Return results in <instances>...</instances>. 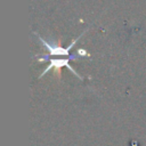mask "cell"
I'll list each match as a JSON object with an SVG mask.
<instances>
[{"label": "cell", "instance_id": "obj_3", "mask_svg": "<svg viewBox=\"0 0 146 146\" xmlns=\"http://www.w3.org/2000/svg\"><path fill=\"white\" fill-rule=\"evenodd\" d=\"M78 54H79V56H82V57H90V55L84 49H79L78 50Z\"/></svg>", "mask_w": 146, "mask_h": 146}, {"label": "cell", "instance_id": "obj_1", "mask_svg": "<svg viewBox=\"0 0 146 146\" xmlns=\"http://www.w3.org/2000/svg\"><path fill=\"white\" fill-rule=\"evenodd\" d=\"M87 31H88V29L84 30L78 38H75L74 40H72V42H71L66 48L60 47V46H58V44H56V43H54V42H49V41H47L46 39H43L42 36H40L36 32H34V34L38 36V39H39V41H40L42 48H43L44 50L48 51V55H44V56H51V57H68V55H70V50H71V49L75 46V43H76V42L84 35V33H86Z\"/></svg>", "mask_w": 146, "mask_h": 146}, {"label": "cell", "instance_id": "obj_2", "mask_svg": "<svg viewBox=\"0 0 146 146\" xmlns=\"http://www.w3.org/2000/svg\"><path fill=\"white\" fill-rule=\"evenodd\" d=\"M78 58V56H68V57H52V58H50V59H48L49 60V64H48V66L43 70V72L39 75V79H41L44 74H47L50 70H55L56 72H57V74H58V76H60L59 75V70H60V67H67L76 78H79L80 80H83V76L82 75H80L70 64H68V62H70V59H76Z\"/></svg>", "mask_w": 146, "mask_h": 146}]
</instances>
